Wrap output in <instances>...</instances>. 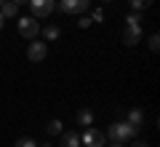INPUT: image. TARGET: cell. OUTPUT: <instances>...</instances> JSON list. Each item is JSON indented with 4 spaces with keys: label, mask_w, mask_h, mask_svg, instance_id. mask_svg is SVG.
<instances>
[{
    "label": "cell",
    "mask_w": 160,
    "mask_h": 147,
    "mask_svg": "<svg viewBox=\"0 0 160 147\" xmlns=\"http://www.w3.org/2000/svg\"><path fill=\"white\" fill-rule=\"evenodd\" d=\"M107 136H109L112 142H128V139L136 136V129H133L128 120H123V123L118 120V123H112V126L107 129Z\"/></svg>",
    "instance_id": "obj_1"
},
{
    "label": "cell",
    "mask_w": 160,
    "mask_h": 147,
    "mask_svg": "<svg viewBox=\"0 0 160 147\" xmlns=\"http://www.w3.org/2000/svg\"><path fill=\"white\" fill-rule=\"evenodd\" d=\"M38 32H40V24L35 22V16H22V19H19V35H22V38L35 40Z\"/></svg>",
    "instance_id": "obj_2"
},
{
    "label": "cell",
    "mask_w": 160,
    "mask_h": 147,
    "mask_svg": "<svg viewBox=\"0 0 160 147\" xmlns=\"http://www.w3.org/2000/svg\"><path fill=\"white\" fill-rule=\"evenodd\" d=\"M80 144L83 147H104V134L88 126V129L83 131V136H80Z\"/></svg>",
    "instance_id": "obj_3"
},
{
    "label": "cell",
    "mask_w": 160,
    "mask_h": 147,
    "mask_svg": "<svg viewBox=\"0 0 160 147\" xmlns=\"http://www.w3.org/2000/svg\"><path fill=\"white\" fill-rule=\"evenodd\" d=\"M91 6V0H59V8L64 13H83Z\"/></svg>",
    "instance_id": "obj_4"
},
{
    "label": "cell",
    "mask_w": 160,
    "mask_h": 147,
    "mask_svg": "<svg viewBox=\"0 0 160 147\" xmlns=\"http://www.w3.org/2000/svg\"><path fill=\"white\" fill-rule=\"evenodd\" d=\"M32 8V16H48L53 11V0H27Z\"/></svg>",
    "instance_id": "obj_5"
},
{
    "label": "cell",
    "mask_w": 160,
    "mask_h": 147,
    "mask_svg": "<svg viewBox=\"0 0 160 147\" xmlns=\"http://www.w3.org/2000/svg\"><path fill=\"white\" fill-rule=\"evenodd\" d=\"M46 54H48V48H46V43H40V40L29 43V48H27L29 62H43V59H46Z\"/></svg>",
    "instance_id": "obj_6"
},
{
    "label": "cell",
    "mask_w": 160,
    "mask_h": 147,
    "mask_svg": "<svg viewBox=\"0 0 160 147\" xmlns=\"http://www.w3.org/2000/svg\"><path fill=\"white\" fill-rule=\"evenodd\" d=\"M142 40V27H126L123 29V43L126 45H136Z\"/></svg>",
    "instance_id": "obj_7"
},
{
    "label": "cell",
    "mask_w": 160,
    "mask_h": 147,
    "mask_svg": "<svg viewBox=\"0 0 160 147\" xmlns=\"http://www.w3.org/2000/svg\"><path fill=\"white\" fill-rule=\"evenodd\" d=\"M16 11H19V6L13 3V0H3V3H0V13H3V19L16 16Z\"/></svg>",
    "instance_id": "obj_8"
},
{
    "label": "cell",
    "mask_w": 160,
    "mask_h": 147,
    "mask_svg": "<svg viewBox=\"0 0 160 147\" xmlns=\"http://www.w3.org/2000/svg\"><path fill=\"white\" fill-rule=\"evenodd\" d=\"M75 120H78V126H83V129H88V126L93 123V113H91L88 107H83V110L78 113V118H75Z\"/></svg>",
    "instance_id": "obj_9"
},
{
    "label": "cell",
    "mask_w": 160,
    "mask_h": 147,
    "mask_svg": "<svg viewBox=\"0 0 160 147\" xmlns=\"http://www.w3.org/2000/svg\"><path fill=\"white\" fill-rule=\"evenodd\" d=\"M62 147H80V134L78 131H67L62 136Z\"/></svg>",
    "instance_id": "obj_10"
},
{
    "label": "cell",
    "mask_w": 160,
    "mask_h": 147,
    "mask_svg": "<svg viewBox=\"0 0 160 147\" xmlns=\"http://www.w3.org/2000/svg\"><path fill=\"white\" fill-rule=\"evenodd\" d=\"M128 123L139 131V129L144 126V113H142V110H131V113H128Z\"/></svg>",
    "instance_id": "obj_11"
},
{
    "label": "cell",
    "mask_w": 160,
    "mask_h": 147,
    "mask_svg": "<svg viewBox=\"0 0 160 147\" xmlns=\"http://www.w3.org/2000/svg\"><path fill=\"white\" fill-rule=\"evenodd\" d=\"M62 120H48V126H46V131H48V136H56V134H62Z\"/></svg>",
    "instance_id": "obj_12"
},
{
    "label": "cell",
    "mask_w": 160,
    "mask_h": 147,
    "mask_svg": "<svg viewBox=\"0 0 160 147\" xmlns=\"http://www.w3.org/2000/svg\"><path fill=\"white\" fill-rule=\"evenodd\" d=\"M43 35H46V40H56L59 35H62V29H59L56 24H48V27L43 29Z\"/></svg>",
    "instance_id": "obj_13"
},
{
    "label": "cell",
    "mask_w": 160,
    "mask_h": 147,
    "mask_svg": "<svg viewBox=\"0 0 160 147\" xmlns=\"http://www.w3.org/2000/svg\"><path fill=\"white\" fill-rule=\"evenodd\" d=\"M126 27H142V16H139V11H133V13L126 16Z\"/></svg>",
    "instance_id": "obj_14"
},
{
    "label": "cell",
    "mask_w": 160,
    "mask_h": 147,
    "mask_svg": "<svg viewBox=\"0 0 160 147\" xmlns=\"http://www.w3.org/2000/svg\"><path fill=\"white\" fill-rule=\"evenodd\" d=\"M149 6H152V0H131L133 11H142V8H149Z\"/></svg>",
    "instance_id": "obj_15"
},
{
    "label": "cell",
    "mask_w": 160,
    "mask_h": 147,
    "mask_svg": "<svg viewBox=\"0 0 160 147\" xmlns=\"http://www.w3.org/2000/svg\"><path fill=\"white\" fill-rule=\"evenodd\" d=\"M16 147H38V142L29 136H22V139H16Z\"/></svg>",
    "instance_id": "obj_16"
},
{
    "label": "cell",
    "mask_w": 160,
    "mask_h": 147,
    "mask_svg": "<svg viewBox=\"0 0 160 147\" xmlns=\"http://www.w3.org/2000/svg\"><path fill=\"white\" fill-rule=\"evenodd\" d=\"M91 24H93V19H91V16H80L78 27H83V29H86V27H91Z\"/></svg>",
    "instance_id": "obj_17"
},
{
    "label": "cell",
    "mask_w": 160,
    "mask_h": 147,
    "mask_svg": "<svg viewBox=\"0 0 160 147\" xmlns=\"http://www.w3.org/2000/svg\"><path fill=\"white\" fill-rule=\"evenodd\" d=\"M149 48H152V51H158V48H160V38H158V35L149 38Z\"/></svg>",
    "instance_id": "obj_18"
},
{
    "label": "cell",
    "mask_w": 160,
    "mask_h": 147,
    "mask_svg": "<svg viewBox=\"0 0 160 147\" xmlns=\"http://www.w3.org/2000/svg\"><path fill=\"white\" fill-rule=\"evenodd\" d=\"M93 22H104V11H102V8H96V11H93Z\"/></svg>",
    "instance_id": "obj_19"
},
{
    "label": "cell",
    "mask_w": 160,
    "mask_h": 147,
    "mask_svg": "<svg viewBox=\"0 0 160 147\" xmlns=\"http://www.w3.org/2000/svg\"><path fill=\"white\" fill-rule=\"evenodd\" d=\"M133 147H147V142H136V144H133Z\"/></svg>",
    "instance_id": "obj_20"
},
{
    "label": "cell",
    "mask_w": 160,
    "mask_h": 147,
    "mask_svg": "<svg viewBox=\"0 0 160 147\" xmlns=\"http://www.w3.org/2000/svg\"><path fill=\"white\" fill-rule=\"evenodd\" d=\"M13 3H16V6H22V3H27V0H13Z\"/></svg>",
    "instance_id": "obj_21"
},
{
    "label": "cell",
    "mask_w": 160,
    "mask_h": 147,
    "mask_svg": "<svg viewBox=\"0 0 160 147\" xmlns=\"http://www.w3.org/2000/svg\"><path fill=\"white\" fill-rule=\"evenodd\" d=\"M3 22H6V19H3V13H0V29H3Z\"/></svg>",
    "instance_id": "obj_22"
},
{
    "label": "cell",
    "mask_w": 160,
    "mask_h": 147,
    "mask_svg": "<svg viewBox=\"0 0 160 147\" xmlns=\"http://www.w3.org/2000/svg\"><path fill=\"white\" fill-rule=\"evenodd\" d=\"M112 147H123V142H115V144H112Z\"/></svg>",
    "instance_id": "obj_23"
},
{
    "label": "cell",
    "mask_w": 160,
    "mask_h": 147,
    "mask_svg": "<svg viewBox=\"0 0 160 147\" xmlns=\"http://www.w3.org/2000/svg\"><path fill=\"white\" fill-rule=\"evenodd\" d=\"M0 3H3V0H0Z\"/></svg>",
    "instance_id": "obj_24"
}]
</instances>
